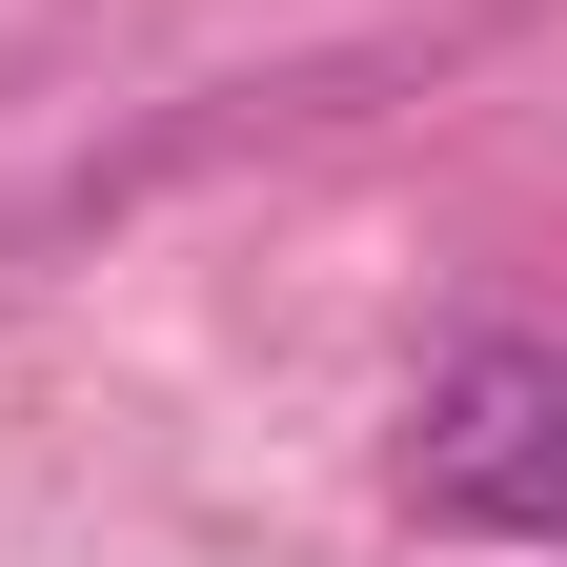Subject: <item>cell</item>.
I'll list each match as a JSON object with an SVG mask.
<instances>
[{"label":"cell","instance_id":"1","mask_svg":"<svg viewBox=\"0 0 567 567\" xmlns=\"http://www.w3.org/2000/svg\"><path fill=\"white\" fill-rule=\"evenodd\" d=\"M405 466H425V507H466V527H527V547H567V344H466L446 385H425V425H405Z\"/></svg>","mask_w":567,"mask_h":567}]
</instances>
